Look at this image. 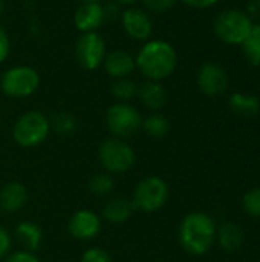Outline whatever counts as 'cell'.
<instances>
[{"label":"cell","instance_id":"obj_1","mask_svg":"<svg viewBox=\"0 0 260 262\" xmlns=\"http://www.w3.org/2000/svg\"><path fill=\"white\" fill-rule=\"evenodd\" d=\"M136 69L153 81L170 77L178 64V54L172 43L166 40H147L135 57Z\"/></svg>","mask_w":260,"mask_h":262},{"label":"cell","instance_id":"obj_2","mask_svg":"<svg viewBox=\"0 0 260 262\" xmlns=\"http://www.w3.org/2000/svg\"><path fill=\"white\" fill-rule=\"evenodd\" d=\"M216 239V226L215 221L202 213L193 212L188 213L179 226V243L181 247L195 256L205 255Z\"/></svg>","mask_w":260,"mask_h":262},{"label":"cell","instance_id":"obj_3","mask_svg":"<svg viewBox=\"0 0 260 262\" xmlns=\"http://www.w3.org/2000/svg\"><path fill=\"white\" fill-rule=\"evenodd\" d=\"M51 132L49 118L40 111H29L18 117L12 129V138L17 146L32 149L43 144Z\"/></svg>","mask_w":260,"mask_h":262},{"label":"cell","instance_id":"obj_4","mask_svg":"<svg viewBox=\"0 0 260 262\" xmlns=\"http://www.w3.org/2000/svg\"><path fill=\"white\" fill-rule=\"evenodd\" d=\"M254 23L247 12L239 9H224L213 21L216 37L227 45H242L250 35Z\"/></svg>","mask_w":260,"mask_h":262},{"label":"cell","instance_id":"obj_5","mask_svg":"<svg viewBox=\"0 0 260 262\" xmlns=\"http://www.w3.org/2000/svg\"><path fill=\"white\" fill-rule=\"evenodd\" d=\"M169 195V184L161 177L150 175L136 184L132 196V204L135 210L144 213H155L167 204Z\"/></svg>","mask_w":260,"mask_h":262},{"label":"cell","instance_id":"obj_6","mask_svg":"<svg viewBox=\"0 0 260 262\" xmlns=\"http://www.w3.org/2000/svg\"><path fill=\"white\" fill-rule=\"evenodd\" d=\"M40 75L31 66H12L0 77V91L9 98H28L37 92Z\"/></svg>","mask_w":260,"mask_h":262},{"label":"cell","instance_id":"obj_7","mask_svg":"<svg viewBox=\"0 0 260 262\" xmlns=\"http://www.w3.org/2000/svg\"><path fill=\"white\" fill-rule=\"evenodd\" d=\"M98 158L103 167L110 175H121L129 172L135 164V150L126 141L120 138H107L98 149Z\"/></svg>","mask_w":260,"mask_h":262},{"label":"cell","instance_id":"obj_8","mask_svg":"<svg viewBox=\"0 0 260 262\" xmlns=\"http://www.w3.org/2000/svg\"><path fill=\"white\" fill-rule=\"evenodd\" d=\"M106 126L109 132L120 140L135 137L143 126V117L139 111L129 103H115L107 107Z\"/></svg>","mask_w":260,"mask_h":262},{"label":"cell","instance_id":"obj_9","mask_svg":"<svg viewBox=\"0 0 260 262\" xmlns=\"http://www.w3.org/2000/svg\"><path fill=\"white\" fill-rule=\"evenodd\" d=\"M106 41L98 32H84L75 43V58L86 71L98 69L106 58Z\"/></svg>","mask_w":260,"mask_h":262},{"label":"cell","instance_id":"obj_10","mask_svg":"<svg viewBox=\"0 0 260 262\" xmlns=\"http://www.w3.org/2000/svg\"><path fill=\"white\" fill-rule=\"evenodd\" d=\"M121 25L124 32L136 41H147L153 32V23L147 11L135 6H129L121 11Z\"/></svg>","mask_w":260,"mask_h":262},{"label":"cell","instance_id":"obj_11","mask_svg":"<svg viewBox=\"0 0 260 262\" xmlns=\"http://www.w3.org/2000/svg\"><path fill=\"white\" fill-rule=\"evenodd\" d=\"M227 71L216 63H204L198 71V88L207 97H219L228 89Z\"/></svg>","mask_w":260,"mask_h":262},{"label":"cell","instance_id":"obj_12","mask_svg":"<svg viewBox=\"0 0 260 262\" xmlns=\"http://www.w3.org/2000/svg\"><path fill=\"white\" fill-rule=\"evenodd\" d=\"M69 233L78 241H92L101 232V218L92 210H77L69 220Z\"/></svg>","mask_w":260,"mask_h":262},{"label":"cell","instance_id":"obj_13","mask_svg":"<svg viewBox=\"0 0 260 262\" xmlns=\"http://www.w3.org/2000/svg\"><path fill=\"white\" fill-rule=\"evenodd\" d=\"M104 5L101 3H81L74 14L75 28L81 34L97 32L104 25Z\"/></svg>","mask_w":260,"mask_h":262},{"label":"cell","instance_id":"obj_14","mask_svg":"<svg viewBox=\"0 0 260 262\" xmlns=\"http://www.w3.org/2000/svg\"><path fill=\"white\" fill-rule=\"evenodd\" d=\"M103 64H104L106 72L115 80L127 78L136 69L135 57L123 49H115V51L106 54Z\"/></svg>","mask_w":260,"mask_h":262},{"label":"cell","instance_id":"obj_15","mask_svg":"<svg viewBox=\"0 0 260 262\" xmlns=\"http://www.w3.org/2000/svg\"><path fill=\"white\" fill-rule=\"evenodd\" d=\"M28 203L26 186L18 181H11L0 189V210L6 213H15L21 210Z\"/></svg>","mask_w":260,"mask_h":262},{"label":"cell","instance_id":"obj_16","mask_svg":"<svg viewBox=\"0 0 260 262\" xmlns=\"http://www.w3.org/2000/svg\"><path fill=\"white\" fill-rule=\"evenodd\" d=\"M139 101L150 111L156 112L161 107L166 106L167 103V91L162 86L161 81H153L147 80L138 88V95Z\"/></svg>","mask_w":260,"mask_h":262},{"label":"cell","instance_id":"obj_17","mask_svg":"<svg viewBox=\"0 0 260 262\" xmlns=\"http://www.w3.org/2000/svg\"><path fill=\"white\" fill-rule=\"evenodd\" d=\"M135 213L132 200L126 198H112L103 207V218L110 224H124Z\"/></svg>","mask_w":260,"mask_h":262},{"label":"cell","instance_id":"obj_18","mask_svg":"<svg viewBox=\"0 0 260 262\" xmlns=\"http://www.w3.org/2000/svg\"><path fill=\"white\" fill-rule=\"evenodd\" d=\"M15 236L18 243L21 244L23 250L28 252H37L41 247L43 243V232L38 227V224L32 221H21L15 227Z\"/></svg>","mask_w":260,"mask_h":262},{"label":"cell","instance_id":"obj_19","mask_svg":"<svg viewBox=\"0 0 260 262\" xmlns=\"http://www.w3.org/2000/svg\"><path fill=\"white\" fill-rule=\"evenodd\" d=\"M230 109L242 118H251L256 117L260 112V100L253 95V94H247V92H236L230 95L228 100Z\"/></svg>","mask_w":260,"mask_h":262},{"label":"cell","instance_id":"obj_20","mask_svg":"<svg viewBox=\"0 0 260 262\" xmlns=\"http://www.w3.org/2000/svg\"><path fill=\"white\" fill-rule=\"evenodd\" d=\"M216 238L219 241V246L225 250V252H238L242 246H244V232L242 229L234 224V223H224L218 230H216Z\"/></svg>","mask_w":260,"mask_h":262},{"label":"cell","instance_id":"obj_21","mask_svg":"<svg viewBox=\"0 0 260 262\" xmlns=\"http://www.w3.org/2000/svg\"><path fill=\"white\" fill-rule=\"evenodd\" d=\"M49 123H51V130H54L60 137L74 135L77 132V127H78V121H77L75 115L67 112V111L55 112L49 118Z\"/></svg>","mask_w":260,"mask_h":262},{"label":"cell","instance_id":"obj_22","mask_svg":"<svg viewBox=\"0 0 260 262\" xmlns=\"http://www.w3.org/2000/svg\"><path fill=\"white\" fill-rule=\"evenodd\" d=\"M141 130H144L152 138H164L170 132V121L166 115L159 112H153L143 118Z\"/></svg>","mask_w":260,"mask_h":262},{"label":"cell","instance_id":"obj_23","mask_svg":"<svg viewBox=\"0 0 260 262\" xmlns=\"http://www.w3.org/2000/svg\"><path fill=\"white\" fill-rule=\"evenodd\" d=\"M245 58L251 66H260V23L254 25L247 40L242 43Z\"/></svg>","mask_w":260,"mask_h":262},{"label":"cell","instance_id":"obj_24","mask_svg":"<svg viewBox=\"0 0 260 262\" xmlns=\"http://www.w3.org/2000/svg\"><path fill=\"white\" fill-rule=\"evenodd\" d=\"M110 92L118 103H129L138 95V86L130 78H118L112 83Z\"/></svg>","mask_w":260,"mask_h":262},{"label":"cell","instance_id":"obj_25","mask_svg":"<svg viewBox=\"0 0 260 262\" xmlns=\"http://www.w3.org/2000/svg\"><path fill=\"white\" fill-rule=\"evenodd\" d=\"M115 189V180L110 173H97L89 181V190L97 198L109 196Z\"/></svg>","mask_w":260,"mask_h":262},{"label":"cell","instance_id":"obj_26","mask_svg":"<svg viewBox=\"0 0 260 262\" xmlns=\"http://www.w3.org/2000/svg\"><path fill=\"white\" fill-rule=\"evenodd\" d=\"M244 209L248 215L260 218V187L253 189L245 193L244 196Z\"/></svg>","mask_w":260,"mask_h":262},{"label":"cell","instance_id":"obj_27","mask_svg":"<svg viewBox=\"0 0 260 262\" xmlns=\"http://www.w3.org/2000/svg\"><path fill=\"white\" fill-rule=\"evenodd\" d=\"M176 0H143L144 8L153 14H166L175 6Z\"/></svg>","mask_w":260,"mask_h":262},{"label":"cell","instance_id":"obj_28","mask_svg":"<svg viewBox=\"0 0 260 262\" xmlns=\"http://www.w3.org/2000/svg\"><path fill=\"white\" fill-rule=\"evenodd\" d=\"M81 262H113V259L104 249L90 247L81 255Z\"/></svg>","mask_w":260,"mask_h":262},{"label":"cell","instance_id":"obj_29","mask_svg":"<svg viewBox=\"0 0 260 262\" xmlns=\"http://www.w3.org/2000/svg\"><path fill=\"white\" fill-rule=\"evenodd\" d=\"M11 249H12V236L6 229L0 227V261L11 253Z\"/></svg>","mask_w":260,"mask_h":262},{"label":"cell","instance_id":"obj_30","mask_svg":"<svg viewBox=\"0 0 260 262\" xmlns=\"http://www.w3.org/2000/svg\"><path fill=\"white\" fill-rule=\"evenodd\" d=\"M3 262H40L38 258L32 253V252H28V250H18V252H14V253H9Z\"/></svg>","mask_w":260,"mask_h":262},{"label":"cell","instance_id":"obj_31","mask_svg":"<svg viewBox=\"0 0 260 262\" xmlns=\"http://www.w3.org/2000/svg\"><path fill=\"white\" fill-rule=\"evenodd\" d=\"M11 51V40L9 35L6 34V31L3 28H0V64L8 58Z\"/></svg>","mask_w":260,"mask_h":262},{"label":"cell","instance_id":"obj_32","mask_svg":"<svg viewBox=\"0 0 260 262\" xmlns=\"http://www.w3.org/2000/svg\"><path fill=\"white\" fill-rule=\"evenodd\" d=\"M181 2L195 9H207V8L215 6L219 0H181Z\"/></svg>","mask_w":260,"mask_h":262},{"label":"cell","instance_id":"obj_33","mask_svg":"<svg viewBox=\"0 0 260 262\" xmlns=\"http://www.w3.org/2000/svg\"><path fill=\"white\" fill-rule=\"evenodd\" d=\"M120 15H121V11H120V5L118 3L112 2V3L104 5V17H106V21L107 20H115Z\"/></svg>","mask_w":260,"mask_h":262},{"label":"cell","instance_id":"obj_34","mask_svg":"<svg viewBox=\"0 0 260 262\" xmlns=\"http://www.w3.org/2000/svg\"><path fill=\"white\" fill-rule=\"evenodd\" d=\"M247 14H248V17L251 20L253 18H260V0H248Z\"/></svg>","mask_w":260,"mask_h":262},{"label":"cell","instance_id":"obj_35","mask_svg":"<svg viewBox=\"0 0 260 262\" xmlns=\"http://www.w3.org/2000/svg\"><path fill=\"white\" fill-rule=\"evenodd\" d=\"M118 5H124V6H133L138 0H113Z\"/></svg>","mask_w":260,"mask_h":262},{"label":"cell","instance_id":"obj_36","mask_svg":"<svg viewBox=\"0 0 260 262\" xmlns=\"http://www.w3.org/2000/svg\"><path fill=\"white\" fill-rule=\"evenodd\" d=\"M81 3H101L103 0H80Z\"/></svg>","mask_w":260,"mask_h":262},{"label":"cell","instance_id":"obj_37","mask_svg":"<svg viewBox=\"0 0 260 262\" xmlns=\"http://www.w3.org/2000/svg\"><path fill=\"white\" fill-rule=\"evenodd\" d=\"M3 11H5V2L0 0V17L3 15Z\"/></svg>","mask_w":260,"mask_h":262},{"label":"cell","instance_id":"obj_38","mask_svg":"<svg viewBox=\"0 0 260 262\" xmlns=\"http://www.w3.org/2000/svg\"><path fill=\"white\" fill-rule=\"evenodd\" d=\"M0 124H2V117H0Z\"/></svg>","mask_w":260,"mask_h":262}]
</instances>
